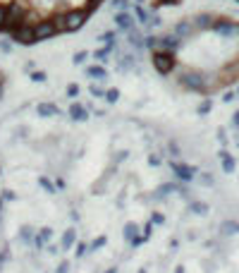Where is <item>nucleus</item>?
Masks as SVG:
<instances>
[{
	"label": "nucleus",
	"instance_id": "obj_1",
	"mask_svg": "<svg viewBox=\"0 0 239 273\" xmlns=\"http://www.w3.org/2000/svg\"><path fill=\"white\" fill-rule=\"evenodd\" d=\"M160 72L196 94H215L239 82V22L230 17L196 15L182 19L156 53Z\"/></svg>",
	"mask_w": 239,
	"mask_h": 273
},
{
	"label": "nucleus",
	"instance_id": "obj_2",
	"mask_svg": "<svg viewBox=\"0 0 239 273\" xmlns=\"http://www.w3.org/2000/svg\"><path fill=\"white\" fill-rule=\"evenodd\" d=\"M88 19V10H70L67 15H63L60 19H55L57 29H63V32H74V29H79L84 27V22Z\"/></svg>",
	"mask_w": 239,
	"mask_h": 273
}]
</instances>
